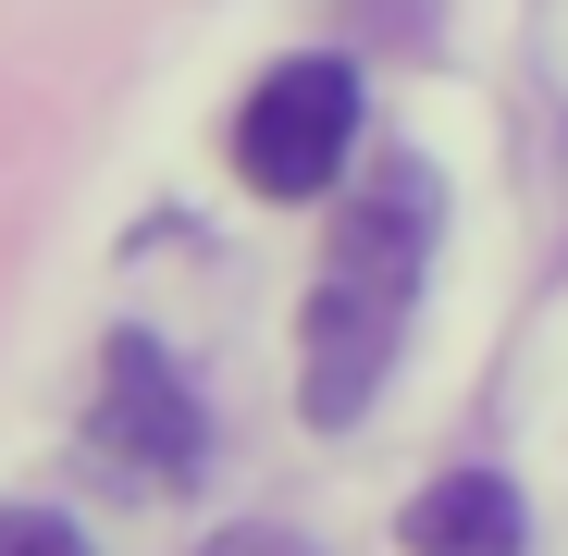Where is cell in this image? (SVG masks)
<instances>
[{
    "label": "cell",
    "mask_w": 568,
    "mask_h": 556,
    "mask_svg": "<svg viewBox=\"0 0 568 556\" xmlns=\"http://www.w3.org/2000/svg\"><path fill=\"white\" fill-rule=\"evenodd\" d=\"M0 556H87V532L62 507H0Z\"/></svg>",
    "instance_id": "cell-5"
},
{
    "label": "cell",
    "mask_w": 568,
    "mask_h": 556,
    "mask_svg": "<svg viewBox=\"0 0 568 556\" xmlns=\"http://www.w3.org/2000/svg\"><path fill=\"white\" fill-rule=\"evenodd\" d=\"M420 272H433V173L420 161H384L346 199V235H334V272L310 297V371H297V408L322 433H346L384 371L408 346V310H420Z\"/></svg>",
    "instance_id": "cell-1"
},
{
    "label": "cell",
    "mask_w": 568,
    "mask_h": 556,
    "mask_svg": "<svg viewBox=\"0 0 568 556\" xmlns=\"http://www.w3.org/2000/svg\"><path fill=\"white\" fill-rule=\"evenodd\" d=\"M519 544H531V519H519V495L495 471H445L408 507V556H519Z\"/></svg>",
    "instance_id": "cell-4"
},
{
    "label": "cell",
    "mask_w": 568,
    "mask_h": 556,
    "mask_svg": "<svg viewBox=\"0 0 568 556\" xmlns=\"http://www.w3.org/2000/svg\"><path fill=\"white\" fill-rule=\"evenodd\" d=\"M211 556H310V544H297V532H223Z\"/></svg>",
    "instance_id": "cell-6"
},
{
    "label": "cell",
    "mask_w": 568,
    "mask_h": 556,
    "mask_svg": "<svg viewBox=\"0 0 568 556\" xmlns=\"http://www.w3.org/2000/svg\"><path fill=\"white\" fill-rule=\"evenodd\" d=\"M87 445H100L112 483H199L211 471V408L185 396V371L161 358V334H112L100 346V408H87Z\"/></svg>",
    "instance_id": "cell-3"
},
{
    "label": "cell",
    "mask_w": 568,
    "mask_h": 556,
    "mask_svg": "<svg viewBox=\"0 0 568 556\" xmlns=\"http://www.w3.org/2000/svg\"><path fill=\"white\" fill-rule=\"evenodd\" d=\"M358 62L346 50H297L284 74L247 87V112H235V173L260 185V199H322V185H346L358 161Z\"/></svg>",
    "instance_id": "cell-2"
}]
</instances>
